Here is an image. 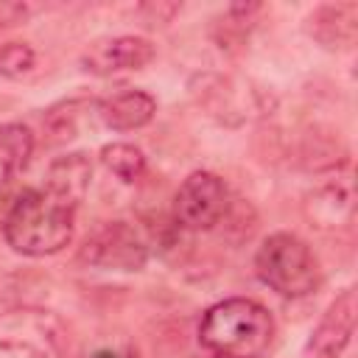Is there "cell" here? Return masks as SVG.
<instances>
[{"instance_id": "obj_1", "label": "cell", "mask_w": 358, "mask_h": 358, "mask_svg": "<svg viewBox=\"0 0 358 358\" xmlns=\"http://www.w3.org/2000/svg\"><path fill=\"white\" fill-rule=\"evenodd\" d=\"M76 204L50 193L48 187L25 190L14 199L3 218L6 243L28 257L56 255L73 241Z\"/></svg>"}, {"instance_id": "obj_2", "label": "cell", "mask_w": 358, "mask_h": 358, "mask_svg": "<svg viewBox=\"0 0 358 358\" xmlns=\"http://www.w3.org/2000/svg\"><path fill=\"white\" fill-rule=\"evenodd\" d=\"M274 338L271 313L246 296H229L207 308L199 341L218 358H260Z\"/></svg>"}, {"instance_id": "obj_3", "label": "cell", "mask_w": 358, "mask_h": 358, "mask_svg": "<svg viewBox=\"0 0 358 358\" xmlns=\"http://www.w3.org/2000/svg\"><path fill=\"white\" fill-rule=\"evenodd\" d=\"M255 271L280 296L299 299L319 288L322 268L313 249L294 232H271L255 252Z\"/></svg>"}, {"instance_id": "obj_4", "label": "cell", "mask_w": 358, "mask_h": 358, "mask_svg": "<svg viewBox=\"0 0 358 358\" xmlns=\"http://www.w3.org/2000/svg\"><path fill=\"white\" fill-rule=\"evenodd\" d=\"M67 327L42 308H11L0 313V358H64Z\"/></svg>"}, {"instance_id": "obj_5", "label": "cell", "mask_w": 358, "mask_h": 358, "mask_svg": "<svg viewBox=\"0 0 358 358\" xmlns=\"http://www.w3.org/2000/svg\"><path fill=\"white\" fill-rule=\"evenodd\" d=\"M227 185L210 171H193L173 193V221L187 232H207L227 215Z\"/></svg>"}, {"instance_id": "obj_6", "label": "cell", "mask_w": 358, "mask_h": 358, "mask_svg": "<svg viewBox=\"0 0 358 358\" xmlns=\"http://www.w3.org/2000/svg\"><path fill=\"white\" fill-rule=\"evenodd\" d=\"M78 255L84 263L106 271H140L148 260L145 241L126 221H106L92 229Z\"/></svg>"}, {"instance_id": "obj_7", "label": "cell", "mask_w": 358, "mask_h": 358, "mask_svg": "<svg viewBox=\"0 0 358 358\" xmlns=\"http://www.w3.org/2000/svg\"><path fill=\"white\" fill-rule=\"evenodd\" d=\"M154 56H157V48L145 36H134V34L101 36L81 53V67L92 76L106 78L117 73L143 70L145 64L154 62Z\"/></svg>"}, {"instance_id": "obj_8", "label": "cell", "mask_w": 358, "mask_h": 358, "mask_svg": "<svg viewBox=\"0 0 358 358\" xmlns=\"http://www.w3.org/2000/svg\"><path fill=\"white\" fill-rule=\"evenodd\" d=\"M355 313H358V296H355V288L347 285L322 313L319 324L313 327L302 350V358H338L352 338Z\"/></svg>"}, {"instance_id": "obj_9", "label": "cell", "mask_w": 358, "mask_h": 358, "mask_svg": "<svg viewBox=\"0 0 358 358\" xmlns=\"http://www.w3.org/2000/svg\"><path fill=\"white\" fill-rule=\"evenodd\" d=\"M308 213L324 229L350 227L352 224V215H355V193H352L350 173L336 176V179L319 185L310 193V199H308Z\"/></svg>"}, {"instance_id": "obj_10", "label": "cell", "mask_w": 358, "mask_h": 358, "mask_svg": "<svg viewBox=\"0 0 358 358\" xmlns=\"http://www.w3.org/2000/svg\"><path fill=\"white\" fill-rule=\"evenodd\" d=\"M308 34L324 48H350L358 34L355 3H324L308 14Z\"/></svg>"}, {"instance_id": "obj_11", "label": "cell", "mask_w": 358, "mask_h": 358, "mask_svg": "<svg viewBox=\"0 0 358 358\" xmlns=\"http://www.w3.org/2000/svg\"><path fill=\"white\" fill-rule=\"evenodd\" d=\"M157 101L145 90H123L98 103V117L112 131H134L151 123Z\"/></svg>"}, {"instance_id": "obj_12", "label": "cell", "mask_w": 358, "mask_h": 358, "mask_svg": "<svg viewBox=\"0 0 358 358\" xmlns=\"http://www.w3.org/2000/svg\"><path fill=\"white\" fill-rule=\"evenodd\" d=\"M90 182H92V159L84 151H73V154L56 157L48 165L42 187H48L50 193H56L78 207L90 190Z\"/></svg>"}, {"instance_id": "obj_13", "label": "cell", "mask_w": 358, "mask_h": 358, "mask_svg": "<svg viewBox=\"0 0 358 358\" xmlns=\"http://www.w3.org/2000/svg\"><path fill=\"white\" fill-rule=\"evenodd\" d=\"M34 151V131L22 123L0 126V185L17 176Z\"/></svg>"}, {"instance_id": "obj_14", "label": "cell", "mask_w": 358, "mask_h": 358, "mask_svg": "<svg viewBox=\"0 0 358 358\" xmlns=\"http://www.w3.org/2000/svg\"><path fill=\"white\" fill-rule=\"evenodd\" d=\"M101 162L109 173H115L120 182H137L145 173V157L131 143H109L101 148Z\"/></svg>"}, {"instance_id": "obj_15", "label": "cell", "mask_w": 358, "mask_h": 358, "mask_svg": "<svg viewBox=\"0 0 358 358\" xmlns=\"http://www.w3.org/2000/svg\"><path fill=\"white\" fill-rule=\"evenodd\" d=\"M36 53L25 42H6L0 45V76L3 78H22L34 70Z\"/></svg>"}, {"instance_id": "obj_16", "label": "cell", "mask_w": 358, "mask_h": 358, "mask_svg": "<svg viewBox=\"0 0 358 358\" xmlns=\"http://www.w3.org/2000/svg\"><path fill=\"white\" fill-rule=\"evenodd\" d=\"M31 14V8L25 3H0V28L17 25Z\"/></svg>"}, {"instance_id": "obj_17", "label": "cell", "mask_w": 358, "mask_h": 358, "mask_svg": "<svg viewBox=\"0 0 358 358\" xmlns=\"http://www.w3.org/2000/svg\"><path fill=\"white\" fill-rule=\"evenodd\" d=\"M92 358H117V352H112V350H98Z\"/></svg>"}]
</instances>
